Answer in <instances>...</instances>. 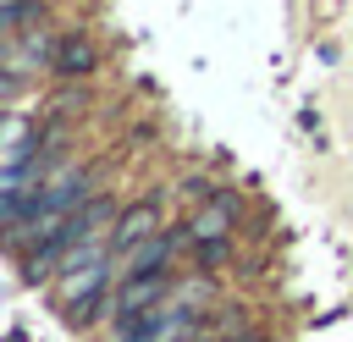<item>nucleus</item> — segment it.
Listing matches in <instances>:
<instances>
[{"label": "nucleus", "mask_w": 353, "mask_h": 342, "mask_svg": "<svg viewBox=\"0 0 353 342\" xmlns=\"http://www.w3.org/2000/svg\"><path fill=\"white\" fill-rule=\"evenodd\" d=\"M88 292H105V259L88 265V270H66V281H61V298L66 303L72 298H88Z\"/></svg>", "instance_id": "39448f33"}, {"label": "nucleus", "mask_w": 353, "mask_h": 342, "mask_svg": "<svg viewBox=\"0 0 353 342\" xmlns=\"http://www.w3.org/2000/svg\"><path fill=\"white\" fill-rule=\"evenodd\" d=\"M165 276H121V292H116V309L121 314H143L154 303H165Z\"/></svg>", "instance_id": "f03ea898"}, {"label": "nucleus", "mask_w": 353, "mask_h": 342, "mask_svg": "<svg viewBox=\"0 0 353 342\" xmlns=\"http://www.w3.org/2000/svg\"><path fill=\"white\" fill-rule=\"evenodd\" d=\"M160 232V204L149 199V204H127L121 215H116V226H110V248L116 254H132L143 237H154Z\"/></svg>", "instance_id": "f257e3e1"}, {"label": "nucleus", "mask_w": 353, "mask_h": 342, "mask_svg": "<svg viewBox=\"0 0 353 342\" xmlns=\"http://www.w3.org/2000/svg\"><path fill=\"white\" fill-rule=\"evenodd\" d=\"M226 221H232V199H210V204L193 215V243H215V237H226Z\"/></svg>", "instance_id": "20e7f679"}, {"label": "nucleus", "mask_w": 353, "mask_h": 342, "mask_svg": "<svg viewBox=\"0 0 353 342\" xmlns=\"http://www.w3.org/2000/svg\"><path fill=\"white\" fill-rule=\"evenodd\" d=\"M55 72L61 77H83V72H94V44L88 39H61V50H55Z\"/></svg>", "instance_id": "7ed1b4c3"}, {"label": "nucleus", "mask_w": 353, "mask_h": 342, "mask_svg": "<svg viewBox=\"0 0 353 342\" xmlns=\"http://www.w3.org/2000/svg\"><path fill=\"white\" fill-rule=\"evenodd\" d=\"M199 259H204V265H221V259H226V237H215V243H204V254H199Z\"/></svg>", "instance_id": "423d86ee"}]
</instances>
